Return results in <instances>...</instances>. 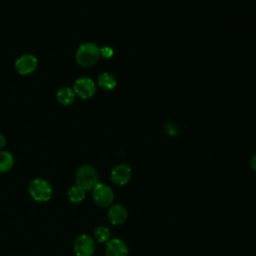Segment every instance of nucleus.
<instances>
[{
  "label": "nucleus",
  "instance_id": "obj_9",
  "mask_svg": "<svg viewBox=\"0 0 256 256\" xmlns=\"http://www.w3.org/2000/svg\"><path fill=\"white\" fill-rule=\"evenodd\" d=\"M105 252L106 256H127L128 248L121 239L114 238L107 242Z\"/></svg>",
  "mask_w": 256,
  "mask_h": 256
},
{
  "label": "nucleus",
  "instance_id": "obj_1",
  "mask_svg": "<svg viewBox=\"0 0 256 256\" xmlns=\"http://www.w3.org/2000/svg\"><path fill=\"white\" fill-rule=\"evenodd\" d=\"M75 182L77 186L84 190L93 189L98 182V173L94 167L90 165H84L78 168L75 174Z\"/></svg>",
  "mask_w": 256,
  "mask_h": 256
},
{
  "label": "nucleus",
  "instance_id": "obj_7",
  "mask_svg": "<svg viewBox=\"0 0 256 256\" xmlns=\"http://www.w3.org/2000/svg\"><path fill=\"white\" fill-rule=\"evenodd\" d=\"M16 70L22 75L32 73L37 67V60L33 55L26 54L19 57L15 63Z\"/></svg>",
  "mask_w": 256,
  "mask_h": 256
},
{
  "label": "nucleus",
  "instance_id": "obj_12",
  "mask_svg": "<svg viewBox=\"0 0 256 256\" xmlns=\"http://www.w3.org/2000/svg\"><path fill=\"white\" fill-rule=\"evenodd\" d=\"M98 85L103 90H112L116 86V80L115 78L109 74V73H102L98 77Z\"/></svg>",
  "mask_w": 256,
  "mask_h": 256
},
{
  "label": "nucleus",
  "instance_id": "obj_19",
  "mask_svg": "<svg viewBox=\"0 0 256 256\" xmlns=\"http://www.w3.org/2000/svg\"><path fill=\"white\" fill-rule=\"evenodd\" d=\"M6 143V140H5V137L3 135L0 134V148H2Z\"/></svg>",
  "mask_w": 256,
  "mask_h": 256
},
{
  "label": "nucleus",
  "instance_id": "obj_2",
  "mask_svg": "<svg viewBox=\"0 0 256 256\" xmlns=\"http://www.w3.org/2000/svg\"><path fill=\"white\" fill-rule=\"evenodd\" d=\"M100 55V49L94 43L82 44L76 52V61L82 67H90L96 63Z\"/></svg>",
  "mask_w": 256,
  "mask_h": 256
},
{
  "label": "nucleus",
  "instance_id": "obj_13",
  "mask_svg": "<svg viewBox=\"0 0 256 256\" xmlns=\"http://www.w3.org/2000/svg\"><path fill=\"white\" fill-rule=\"evenodd\" d=\"M68 199L72 203H79L85 198V190L79 186H73L68 191Z\"/></svg>",
  "mask_w": 256,
  "mask_h": 256
},
{
  "label": "nucleus",
  "instance_id": "obj_10",
  "mask_svg": "<svg viewBox=\"0 0 256 256\" xmlns=\"http://www.w3.org/2000/svg\"><path fill=\"white\" fill-rule=\"evenodd\" d=\"M107 216L111 224L121 225L127 219V210L123 205L115 204L109 208Z\"/></svg>",
  "mask_w": 256,
  "mask_h": 256
},
{
  "label": "nucleus",
  "instance_id": "obj_4",
  "mask_svg": "<svg viewBox=\"0 0 256 256\" xmlns=\"http://www.w3.org/2000/svg\"><path fill=\"white\" fill-rule=\"evenodd\" d=\"M93 199L98 206L107 207L112 204L114 200V194L109 186L98 183L93 188Z\"/></svg>",
  "mask_w": 256,
  "mask_h": 256
},
{
  "label": "nucleus",
  "instance_id": "obj_16",
  "mask_svg": "<svg viewBox=\"0 0 256 256\" xmlns=\"http://www.w3.org/2000/svg\"><path fill=\"white\" fill-rule=\"evenodd\" d=\"M164 131L170 136H176L180 132L179 126L175 122H166L164 124Z\"/></svg>",
  "mask_w": 256,
  "mask_h": 256
},
{
  "label": "nucleus",
  "instance_id": "obj_11",
  "mask_svg": "<svg viewBox=\"0 0 256 256\" xmlns=\"http://www.w3.org/2000/svg\"><path fill=\"white\" fill-rule=\"evenodd\" d=\"M75 93L68 87H63L57 92V100L64 106H68L74 102Z\"/></svg>",
  "mask_w": 256,
  "mask_h": 256
},
{
  "label": "nucleus",
  "instance_id": "obj_6",
  "mask_svg": "<svg viewBox=\"0 0 256 256\" xmlns=\"http://www.w3.org/2000/svg\"><path fill=\"white\" fill-rule=\"evenodd\" d=\"M73 91L82 99H88L92 97L96 91L94 82L89 78H79L75 81Z\"/></svg>",
  "mask_w": 256,
  "mask_h": 256
},
{
  "label": "nucleus",
  "instance_id": "obj_17",
  "mask_svg": "<svg viewBox=\"0 0 256 256\" xmlns=\"http://www.w3.org/2000/svg\"><path fill=\"white\" fill-rule=\"evenodd\" d=\"M100 55L103 58L108 59V58H110L113 55V50L110 47H108V46H104V47H102L100 49Z\"/></svg>",
  "mask_w": 256,
  "mask_h": 256
},
{
  "label": "nucleus",
  "instance_id": "obj_8",
  "mask_svg": "<svg viewBox=\"0 0 256 256\" xmlns=\"http://www.w3.org/2000/svg\"><path fill=\"white\" fill-rule=\"evenodd\" d=\"M131 177V169L126 164H118L111 171V180L117 185L126 184Z\"/></svg>",
  "mask_w": 256,
  "mask_h": 256
},
{
  "label": "nucleus",
  "instance_id": "obj_5",
  "mask_svg": "<svg viewBox=\"0 0 256 256\" xmlns=\"http://www.w3.org/2000/svg\"><path fill=\"white\" fill-rule=\"evenodd\" d=\"M95 250L93 239L86 235H80L76 238L74 243V251L77 256H92Z\"/></svg>",
  "mask_w": 256,
  "mask_h": 256
},
{
  "label": "nucleus",
  "instance_id": "obj_18",
  "mask_svg": "<svg viewBox=\"0 0 256 256\" xmlns=\"http://www.w3.org/2000/svg\"><path fill=\"white\" fill-rule=\"evenodd\" d=\"M250 165L252 167L253 170L256 171V154L251 158V161H250Z\"/></svg>",
  "mask_w": 256,
  "mask_h": 256
},
{
  "label": "nucleus",
  "instance_id": "obj_14",
  "mask_svg": "<svg viewBox=\"0 0 256 256\" xmlns=\"http://www.w3.org/2000/svg\"><path fill=\"white\" fill-rule=\"evenodd\" d=\"M13 156L7 151H0V172H6L13 166Z\"/></svg>",
  "mask_w": 256,
  "mask_h": 256
},
{
  "label": "nucleus",
  "instance_id": "obj_3",
  "mask_svg": "<svg viewBox=\"0 0 256 256\" xmlns=\"http://www.w3.org/2000/svg\"><path fill=\"white\" fill-rule=\"evenodd\" d=\"M29 194L35 201L45 202L52 196V188L50 184L44 179H34L30 182L28 187Z\"/></svg>",
  "mask_w": 256,
  "mask_h": 256
},
{
  "label": "nucleus",
  "instance_id": "obj_15",
  "mask_svg": "<svg viewBox=\"0 0 256 256\" xmlns=\"http://www.w3.org/2000/svg\"><path fill=\"white\" fill-rule=\"evenodd\" d=\"M94 236L98 242H108L110 240V230L106 226H98L94 230Z\"/></svg>",
  "mask_w": 256,
  "mask_h": 256
}]
</instances>
